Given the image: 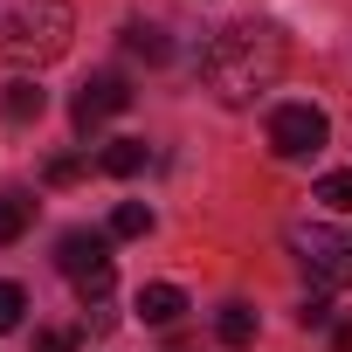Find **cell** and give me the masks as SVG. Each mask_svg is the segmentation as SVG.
<instances>
[{"label":"cell","instance_id":"2e32d148","mask_svg":"<svg viewBox=\"0 0 352 352\" xmlns=\"http://www.w3.org/2000/svg\"><path fill=\"white\" fill-rule=\"evenodd\" d=\"M76 297H83V304H104V297H111V263H104V270H90V276L76 283Z\"/></svg>","mask_w":352,"mask_h":352},{"label":"cell","instance_id":"ba28073f","mask_svg":"<svg viewBox=\"0 0 352 352\" xmlns=\"http://www.w3.org/2000/svg\"><path fill=\"white\" fill-rule=\"evenodd\" d=\"M180 311H187V290H180V283H145V290H138V318H145V324H173Z\"/></svg>","mask_w":352,"mask_h":352},{"label":"cell","instance_id":"277c9868","mask_svg":"<svg viewBox=\"0 0 352 352\" xmlns=\"http://www.w3.org/2000/svg\"><path fill=\"white\" fill-rule=\"evenodd\" d=\"M324 131H331V124H324L318 104H276V111H270V152H276V159H311V152L324 145Z\"/></svg>","mask_w":352,"mask_h":352},{"label":"cell","instance_id":"5bb4252c","mask_svg":"<svg viewBox=\"0 0 352 352\" xmlns=\"http://www.w3.org/2000/svg\"><path fill=\"white\" fill-rule=\"evenodd\" d=\"M318 201L338 208V214H352V173H324V180H318Z\"/></svg>","mask_w":352,"mask_h":352},{"label":"cell","instance_id":"8fae6325","mask_svg":"<svg viewBox=\"0 0 352 352\" xmlns=\"http://www.w3.org/2000/svg\"><path fill=\"white\" fill-rule=\"evenodd\" d=\"M124 49H131V56H145V63H166V56H173V42H166V28H159V21H131V28H124Z\"/></svg>","mask_w":352,"mask_h":352},{"label":"cell","instance_id":"e0dca14e","mask_svg":"<svg viewBox=\"0 0 352 352\" xmlns=\"http://www.w3.org/2000/svg\"><path fill=\"white\" fill-rule=\"evenodd\" d=\"M297 324H304V331H324V324H331V304H324V297H304Z\"/></svg>","mask_w":352,"mask_h":352},{"label":"cell","instance_id":"8992f818","mask_svg":"<svg viewBox=\"0 0 352 352\" xmlns=\"http://www.w3.org/2000/svg\"><path fill=\"white\" fill-rule=\"evenodd\" d=\"M111 263V235H97V228H69L63 242H56V270L69 276V283H83L90 270H104Z\"/></svg>","mask_w":352,"mask_h":352},{"label":"cell","instance_id":"d6986e66","mask_svg":"<svg viewBox=\"0 0 352 352\" xmlns=\"http://www.w3.org/2000/svg\"><path fill=\"white\" fill-rule=\"evenodd\" d=\"M35 352H76V331H42Z\"/></svg>","mask_w":352,"mask_h":352},{"label":"cell","instance_id":"ffe728a7","mask_svg":"<svg viewBox=\"0 0 352 352\" xmlns=\"http://www.w3.org/2000/svg\"><path fill=\"white\" fill-rule=\"evenodd\" d=\"M331 345H338V352H352V324H338V338H331Z\"/></svg>","mask_w":352,"mask_h":352},{"label":"cell","instance_id":"7c38bea8","mask_svg":"<svg viewBox=\"0 0 352 352\" xmlns=\"http://www.w3.org/2000/svg\"><path fill=\"white\" fill-rule=\"evenodd\" d=\"M214 331H221V345H256V311H249V304L235 297V304H221Z\"/></svg>","mask_w":352,"mask_h":352},{"label":"cell","instance_id":"9c48e42d","mask_svg":"<svg viewBox=\"0 0 352 352\" xmlns=\"http://www.w3.org/2000/svg\"><path fill=\"white\" fill-rule=\"evenodd\" d=\"M145 159H152V145H145V138H111V145L97 152V166L111 173V180H131V173H145Z\"/></svg>","mask_w":352,"mask_h":352},{"label":"cell","instance_id":"3957f363","mask_svg":"<svg viewBox=\"0 0 352 352\" xmlns=\"http://www.w3.org/2000/svg\"><path fill=\"white\" fill-rule=\"evenodd\" d=\"M290 249H297V263H304L311 283H324V290L352 283V235H338L324 221H297L290 228Z\"/></svg>","mask_w":352,"mask_h":352},{"label":"cell","instance_id":"5b68a950","mask_svg":"<svg viewBox=\"0 0 352 352\" xmlns=\"http://www.w3.org/2000/svg\"><path fill=\"white\" fill-rule=\"evenodd\" d=\"M131 104V83L118 76V69H97L83 90H76V104H69V118H76V131H97L104 118H118Z\"/></svg>","mask_w":352,"mask_h":352},{"label":"cell","instance_id":"9a60e30c","mask_svg":"<svg viewBox=\"0 0 352 352\" xmlns=\"http://www.w3.org/2000/svg\"><path fill=\"white\" fill-rule=\"evenodd\" d=\"M21 311H28V290H21V283H0V331H14Z\"/></svg>","mask_w":352,"mask_h":352},{"label":"cell","instance_id":"30bf717a","mask_svg":"<svg viewBox=\"0 0 352 352\" xmlns=\"http://www.w3.org/2000/svg\"><path fill=\"white\" fill-rule=\"evenodd\" d=\"M28 221H35V194H0V242H21L28 235Z\"/></svg>","mask_w":352,"mask_h":352},{"label":"cell","instance_id":"6da1fadb","mask_svg":"<svg viewBox=\"0 0 352 352\" xmlns=\"http://www.w3.org/2000/svg\"><path fill=\"white\" fill-rule=\"evenodd\" d=\"M276 76H283V35L270 21H228L201 49V83L221 104H256Z\"/></svg>","mask_w":352,"mask_h":352},{"label":"cell","instance_id":"4fadbf2b","mask_svg":"<svg viewBox=\"0 0 352 352\" xmlns=\"http://www.w3.org/2000/svg\"><path fill=\"white\" fill-rule=\"evenodd\" d=\"M145 228H152V208H145V201H118L111 235H118V242H131V235H145Z\"/></svg>","mask_w":352,"mask_h":352},{"label":"cell","instance_id":"ac0fdd59","mask_svg":"<svg viewBox=\"0 0 352 352\" xmlns=\"http://www.w3.org/2000/svg\"><path fill=\"white\" fill-rule=\"evenodd\" d=\"M76 173H83V159H49V187H69Z\"/></svg>","mask_w":352,"mask_h":352},{"label":"cell","instance_id":"52a82bcc","mask_svg":"<svg viewBox=\"0 0 352 352\" xmlns=\"http://www.w3.org/2000/svg\"><path fill=\"white\" fill-rule=\"evenodd\" d=\"M0 111H8V124H35V118L49 111V90H42L35 76H14L8 90H0Z\"/></svg>","mask_w":352,"mask_h":352},{"label":"cell","instance_id":"7a4b0ae2","mask_svg":"<svg viewBox=\"0 0 352 352\" xmlns=\"http://www.w3.org/2000/svg\"><path fill=\"white\" fill-rule=\"evenodd\" d=\"M76 35L63 0H0V56L8 63H56Z\"/></svg>","mask_w":352,"mask_h":352}]
</instances>
